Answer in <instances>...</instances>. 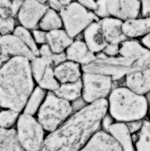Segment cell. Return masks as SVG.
I'll use <instances>...</instances> for the list:
<instances>
[{"label": "cell", "instance_id": "15", "mask_svg": "<svg viewBox=\"0 0 150 151\" xmlns=\"http://www.w3.org/2000/svg\"><path fill=\"white\" fill-rule=\"evenodd\" d=\"M67 60L77 63L81 66L91 63L97 57L91 52L85 42L75 40L66 50Z\"/></svg>", "mask_w": 150, "mask_h": 151}, {"label": "cell", "instance_id": "43", "mask_svg": "<svg viewBox=\"0 0 150 151\" xmlns=\"http://www.w3.org/2000/svg\"><path fill=\"white\" fill-rule=\"evenodd\" d=\"M13 0H0L1 3V8H10Z\"/></svg>", "mask_w": 150, "mask_h": 151}, {"label": "cell", "instance_id": "42", "mask_svg": "<svg viewBox=\"0 0 150 151\" xmlns=\"http://www.w3.org/2000/svg\"><path fill=\"white\" fill-rule=\"evenodd\" d=\"M142 45L144 46H145L147 49H149L150 50V34L147 35L145 36H144L142 38Z\"/></svg>", "mask_w": 150, "mask_h": 151}, {"label": "cell", "instance_id": "10", "mask_svg": "<svg viewBox=\"0 0 150 151\" xmlns=\"http://www.w3.org/2000/svg\"><path fill=\"white\" fill-rule=\"evenodd\" d=\"M49 5L38 0H24L17 14V18L22 26L28 30L34 29L49 9Z\"/></svg>", "mask_w": 150, "mask_h": 151}, {"label": "cell", "instance_id": "31", "mask_svg": "<svg viewBox=\"0 0 150 151\" xmlns=\"http://www.w3.org/2000/svg\"><path fill=\"white\" fill-rule=\"evenodd\" d=\"M96 3H97V8L94 11V13L98 17L103 19L111 17L108 8L107 0H97Z\"/></svg>", "mask_w": 150, "mask_h": 151}, {"label": "cell", "instance_id": "46", "mask_svg": "<svg viewBox=\"0 0 150 151\" xmlns=\"http://www.w3.org/2000/svg\"><path fill=\"white\" fill-rule=\"evenodd\" d=\"M38 1L41 2V3H43V4H47V0H38Z\"/></svg>", "mask_w": 150, "mask_h": 151}, {"label": "cell", "instance_id": "24", "mask_svg": "<svg viewBox=\"0 0 150 151\" xmlns=\"http://www.w3.org/2000/svg\"><path fill=\"white\" fill-rule=\"evenodd\" d=\"M46 91L40 86H36L30 96L27 103V105L23 110V113L34 115L37 113L46 97Z\"/></svg>", "mask_w": 150, "mask_h": 151}, {"label": "cell", "instance_id": "2", "mask_svg": "<svg viewBox=\"0 0 150 151\" xmlns=\"http://www.w3.org/2000/svg\"><path fill=\"white\" fill-rule=\"evenodd\" d=\"M34 91L30 61L13 57L4 63L0 71V105L3 109L24 110Z\"/></svg>", "mask_w": 150, "mask_h": 151}, {"label": "cell", "instance_id": "18", "mask_svg": "<svg viewBox=\"0 0 150 151\" xmlns=\"http://www.w3.org/2000/svg\"><path fill=\"white\" fill-rule=\"evenodd\" d=\"M124 34L127 38H137L150 34V17L130 19L122 26Z\"/></svg>", "mask_w": 150, "mask_h": 151}, {"label": "cell", "instance_id": "9", "mask_svg": "<svg viewBox=\"0 0 150 151\" xmlns=\"http://www.w3.org/2000/svg\"><path fill=\"white\" fill-rule=\"evenodd\" d=\"M1 63H5L13 57H24L31 61L35 58L33 52L24 42L16 36L10 34L1 35Z\"/></svg>", "mask_w": 150, "mask_h": 151}, {"label": "cell", "instance_id": "27", "mask_svg": "<svg viewBox=\"0 0 150 151\" xmlns=\"http://www.w3.org/2000/svg\"><path fill=\"white\" fill-rule=\"evenodd\" d=\"M136 151H150V122L144 121L135 144Z\"/></svg>", "mask_w": 150, "mask_h": 151}, {"label": "cell", "instance_id": "5", "mask_svg": "<svg viewBox=\"0 0 150 151\" xmlns=\"http://www.w3.org/2000/svg\"><path fill=\"white\" fill-rule=\"evenodd\" d=\"M72 111L71 103L49 91L38 111V121L45 131L52 132L67 119Z\"/></svg>", "mask_w": 150, "mask_h": 151}, {"label": "cell", "instance_id": "14", "mask_svg": "<svg viewBox=\"0 0 150 151\" xmlns=\"http://www.w3.org/2000/svg\"><path fill=\"white\" fill-rule=\"evenodd\" d=\"M84 39L89 49L94 53L103 52L108 45L98 22H92L84 30Z\"/></svg>", "mask_w": 150, "mask_h": 151}, {"label": "cell", "instance_id": "13", "mask_svg": "<svg viewBox=\"0 0 150 151\" xmlns=\"http://www.w3.org/2000/svg\"><path fill=\"white\" fill-rule=\"evenodd\" d=\"M98 22L101 26L103 35L108 44L120 45L127 40L122 30L123 21L113 17L100 19Z\"/></svg>", "mask_w": 150, "mask_h": 151}, {"label": "cell", "instance_id": "8", "mask_svg": "<svg viewBox=\"0 0 150 151\" xmlns=\"http://www.w3.org/2000/svg\"><path fill=\"white\" fill-rule=\"evenodd\" d=\"M82 99L87 104L105 99L112 92L113 79L110 76L84 72Z\"/></svg>", "mask_w": 150, "mask_h": 151}, {"label": "cell", "instance_id": "22", "mask_svg": "<svg viewBox=\"0 0 150 151\" xmlns=\"http://www.w3.org/2000/svg\"><path fill=\"white\" fill-rule=\"evenodd\" d=\"M83 83L82 80L80 79L75 82L61 84L59 88L54 91L57 96L67 101H75L82 95Z\"/></svg>", "mask_w": 150, "mask_h": 151}, {"label": "cell", "instance_id": "4", "mask_svg": "<svg viewBox=\"0 0 150 151\" xmlns=\"http://www.w3.org/2000/svg\"><path fill=\"white\" fill-rule=\"evenodd\" d=\"M96 57V59L91 63L81 66L83 72L110 76L113 81L121 79L124 76L150 67L142 61L125 58L121 55L108 57L103 53L102 56L98 55Z\"/></svg>", "mask_w": 150, "mask_h": 151}, {"label": "cell", "instance_id": "20", "mask_svg": "<svg viewBox=\"0 0 150 151\" xmlns=\"http://www.w3.org/2000/svg\"><path fill=\"white\" fill-rule=\"evenodd\" d=\"M74 42L65 30H54L47 32V43L53 53H62Z\"/></svg>", "mask_w": 150, "mask_h": 151}, {"label": "cell", "instance_id": "25", "mask_svg": "<svg viewBox=\"0 0 150 151\" xmlns=\"http://www.w3.org/2000/svg\"><path fill=\"white\" fill-rule=\"evenodd\" d=\"M59 83L60 82L57 81L54 74V68H53V65H50L47 68L44 76L38 82V85L39 86L44 89L45 91L48 90L49 91L54 92L60 86Z\"/></svg>", "mask_w": 150, "mask_h": 151}, {"label": "cell", "instance_id": "23", "mask_svg": "<svg viewBox=\"0 0 150 151\" xmlns=\"http://www.w3.org/2000/svg\"><path fill=\"white\" fill-rule=\"evenodd\" d=\"M39 26L40 30L49 32L51 30L62 29L63 22L60 14H58L57 12L52 8H49L40 20Z\"/></svg>", "mask_w": 150, "mask_h": 151}, {"label": "cell", "instance_id": "28", "mask_svg": "<svg viewBox=\"0 0 150 151\" xmlns=\"http://www.w3.org/2000/svg\"><path fill=\"white\" fill-rule=\"evenodd\" d=\"M50 65L53 64H51L48 61H46L39 56L35 57L33 60L30 61L32 75H33L34 80L37 83L39 81V80L41 79L42 76H44L47 68Z\"/></svg>", "mask_w": 150, "mask_h": 151}, {"label": "cell", "instance_id": "11", "mask_svg": "<svg viewBox=\"0 0 150 151\" xmlns=\"http://www.w3.org/2000/svg\"><path fill=\"white\" fill-rule=\"evenodd\" d=\"M111 17L127 21L138 17L141 12V0H107Z\"/></svg>", "mask_w": 150, "mask_h": 151}, {"label": "cell", "instance_id": "19", "mask_svg": "<svg viewBox=\"0 0 150 151\" xmlns=\"http://www.w3.org/2000/svg\"><path fill=\"white\" fill-rule=\"evenodd\" d=\"M108 133L120 144L123 151H135L131 133L126 122H114L108 129Z\"/></svg>", "mask_w": 150, "mask_h": 151}, {"label": "cell", "instance_id": "37", "mask_svg": "<svg viewBox=\"0 0 150 151\" xmlns=\"http://www.w3.org/2000/svg\"><path fill=\"white\" fill-rule=\"evenodd\" d=\"M23 3H24V0H13L12 1L11 7H10V10L11 12L12 17H15L16 15L18 14Z\"/></svg>", "mask_w": 150, "mask_h": 151}, {"label": "cell", "instance_id": "12", "mask_svg": "<svg viewBox=\"0 0 150 151\" xmlns=\"http://www.w3.org/2000/svg\"><path fill=\"white\" fill-rule=\"evenodd\" d=\"M80 151H123V150L108 132L98 131Z\"/></svg>", "mask_w": 150, "mask_h": 151}, {"label": "cell", "instance_id": "30", "mask_svg": "<svg viewBox=\"0 0 150 151\" xmlns=\"http://www.w3.org/2000/svg\"><path fill=\"white\" fill-rule=\"evenodd\" d=\"M0 32L2 35H10L13 33L15 30V20L14 17H8V18H1L0 21Z\"/></svg>", "mask_w": 150, "mask_h": 151}, {"label": "cell", "instance_id": "3", "mask_svg": "<svg viewBox=\"0 0 150 151\" xmlns=\"http://www.w3.org/2000/svg\"><path fill=\"white\" fill-rule=\"evenodd\" d=\"M149 109L148 99L128 87L116 88L109 94V114L121 122L142 120Z\"/></svg>", "mask_w": 150, "mask_h": 151}, {"label": "cell", "instance_id": "40", "mask_svg": "<svg viewBox=\"0 0 150 151\" xmlns=\"http://www.w3.org/2000/svg\"><path fill=\"white\" fill-rule=\"evenodd\" d=\"M113 120H114V118L110 114H106L103 117V121H102V124H103V128L105 129L108 132L109 127L114 123Z\"/></svg>", "mask_w": 150, "mask_h": 151}, {"label": "cell", "instance_id": "17", "mask_svg": "<svg viewBox=\"0 0 150 151\" xmlns=\"http://www.w3.org/2000/svg\"><path fill=\"white\" fill-rule=\"evenodd\" d=\"M54 74L61 84L75 82L81 79V71L79 63L67 60L54 68Z\"/></svg>", "mask_w": 150, "mask_h": 151}, {"label": "cell", "instance_id": "26", "mask_svg": "<svg viewBox=\"0 0 150 151\" xmlns=\"http://www.w3.org/2000/svg\"><path fill=\"white\" fill-rule=\"evenodd\" d=\"M13 35H15L16 36L20 38L30 48V50L33 52L35 56H39V49L37 47V45H36L37 43L34 40L33 35H31V33L27 28L22 27V26L17 27L13 32Z\"/></svg>", "mask_w": 150, "mask_h": 151}, {"label": "cell", "instance_id": "1", "mask_svg": "<svg viewBox=\"0 0 150 151\" xmlns=\"http://www.w3.org/2000/svg\"><path fill=\"white\" fill-rule=\"evenodd\" d=\"M108 110L106 99L87 104L50 132L40 151H80L97 132Z\"/></svg>", "mask_w": 150, "mask_h": 151}, {"label": "cell", "instance_id": "21", "mask_svg": "<svg viewBox=\"0 0 150 151\" xmlns=\"http://www.w3.org/2000/svg\"><path fill=\"white\" fill-rule=\"evenodd\" d=\"M1 151H26L15 129L1 128Z\"/></svg>", "mask_w": 150, "mask_h": 151}, {"label": "cell", "instance_id": "36", "mask_svg": "<svg viewBox=\"0 0 150 151\" xmlns=\"http://www.w3.org/2000/svg\"><path fill=\"white\" fill-rule=\"evenodd\" d=\"M77 3H79L83 7L87 8L88 10L95 11L97 8V3L95 0H76Z\"/></svg>", "mask_w": 150, "mask_h": 151}, {"label": "cell", "instance_id": "35", "mask_svg": "<svg viewBox=\"0 0 150 151\" xmlns=\"http://www.w3.org/2000/svg\"><path fill=\"white\" fill-rule=\"evenodd\" d=\"M144 122L142 120H137V121H132L126 122L127 127L131 134H135L137 132H139L143 127Z\"/></svg>", "mask_w": 150, "mask_h": 151}, {"label": "cell", "instance_id": "39", "mask_svg": "<svg viewBox=\"0 0 150 151\" xmlns=\"http://www.w3.org/2000/svg\"><path fill=\"white\" fill-rule=\"evenodd\" d=\"M141 14L143 17H150V0H141Z\"/></svg>", "mask_w": 150, "mask_h": 151}, {"label": "cell", "instance_id": "33", "mask_svg": "<svg viewBox=\"0 0 150 151\" xmlns=\"http://www.w3.org/2000/svg\"><path fill=\"white\" fill-rule=\"evenodd\" d=\"M120 51V45L117 44H108L105 49H103V53L106 56L115 57L119 54Z\"/></svg>", "mask_w": 150, "mask_h": 151}, {"label": "cell", "instance_id": "16", "mask_svg": "<svg viewBox=\"0 0 150 151\" xmlns=\"http://www.w3.org/2000/svg\"><path fill=\"white\" fill-rule=\"evenodd\" d=\"M126 86L139 94L150 92V67L126 76Z\"/></svg>", "mask_w": 150, "mask_h": 151}, {"label": "cell", "instance_id": "32", "mask_svg": "<svg viewBox=\"0 0 150 151\" xmlns=\"http://www.w3.org/2000/svg\"><path fill=\"white\" fill-rule=\"evenodd\" d=\"M39 56L41 57L42 58H44L46 61H48L51 64L53 65V52L52 49H50V47L48 44L42 45V46L39 48Z\"/></svg>", "mask_w": 150, "mask_h": 151}, {"label": "cell", "instance_id": "34", "mask_svg": "<svg viewBox=\"0 0 150 151\" xmlns=\"http://www.w3.org/2000/svg\"><path fill=\"white\" fill-rule=\"evenodd\" d=\"M32 35L37 44L44 45L47 43V32L42 30H33Z\"/></svg>", "mask_w": 150, "mask_h": 151}, {"label": "cell", "instance_id": "45", "mask_svg": "<svg viewBox=\"0 0 150 151\" xmlns=\"http://www.w3.org/2000/svg\"><path fill=\"white\" fill-rule=\"evenodd\" d=\"M149 94V95L147 96V99H148V101H149V110H150V92L149 93V94Z\"/></svg>", "mask_w": 150, "mask_h": 151}, {"label": "cell", "instance_id": "38", "mask_svg": "<svg viewBox=\"0 0 150 151\" xmlns=\"http://www.w3.org/2000/svg\"><path fill=\"white\" fill-rule=\"evenodd\" d=\"M67 60V54L66 53H53V66H57V65L62 63L64 62Z\"/></svg>", "mask_w": 150, "mask_h": 151}, {"label": "cell", "instance_id": "6", "mask_svg": "<svg viewBox=\"0 0 150 151\" xmlns=\"http://www.w3.org/2000/svg\"><path fill=\"white\" fill-rule=\"evenodd\" d=\"M64 30L72 39L86 29L94 22H98L94 12H90L77 2L64 6L60 12Z\"/></svg>", "mask_w": 150, "mask_h": 151}, {"label": "cell", "instance_id": "44", "mask_svg": "<svg viewBox=\"0 0 150 151\" xmlns=\"http://www.w3.org/2000/svg\"><path fill=\"white\" fill-rule=\"evenodd\" d=\"M61 2V4H62V6H67L68 4H70L71 3L72 0H59Z\"/></svg>", "mask_w": 150, "mask_h": 151}, {"label": "cell", "instance_id": "29", "mask_svg": "<svg viewBox=\"0 0 150 151\" xmlns=\"http://www.w3.org/2000/svg\"><path fill=\"white\" fill-rule=\"evenodd\" d=\"M19 112L12 109L3 110L0 115V125L1 128H11L16 122H17L19 117Z\"/></svg>", "mask_w": 150, "mask_h": 151}, {"label": "cell", "instance_id": "41", "mask_svg": "<svg viewBox=\"0 0 150 151\" xmlns=\"http://www.w3.org/2000/svg\"><path fill=\"white\" fill-rule=\"evenodd\" d=\"M47 3H48V5L49 6V8H52L56 12H60L61 10L63 8L62 4H61L59 0H47Z\"/></svg>", "mask_w": 150, "mask_h": 151}, {"label": "cell", "instance_id": "7", "mask_svg": "<svg viewBox=\"0 0 150 151\" xmlns=\"http://www.w3.org/2000/svg\"><path fill=\"white\" fill-rule=\"evenodd\" d=\"M44 129L33 115L23 113L17 123L19 140L26 151H40L44 140Z\"/></svg>", "mask_w": 150, "mask_h": 151}]
</instances>
